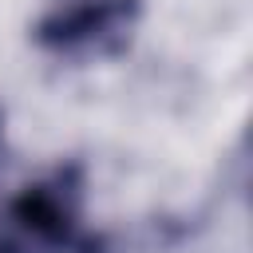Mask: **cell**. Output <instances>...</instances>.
<instances>
[{
  "label": "cell",
  "mask_w": 253,
  "mask_h": 253,
  "mask_svg": "<svg viewBox=\"0 0 253 253\" xmlns=\"http://www.w3.org/2000/svg\"><path fill=\"white\" fill-rule=\"evenodd\" d=\"M142 16V0H55L32 28L36 43L63 59L119 55Z\"/></svg>",
  "instance_id": "7a4b0ae2"
},
{
  "label": "cell",
  "mask_w": 253,
  "mask_h": 253,
  "mask_svg": "<svg viewBox=\"0 0 253 253\" xmlns=\"http://www.w3.org/2000/svg\"><path fill=\"white\" fill-rule=\"evenodd\" d=\"M83 162H63L24 186L0 213V253H107L83 229Z\"/></svg>",
  "instance_id": "6da1fadb"
}]
</instances>
